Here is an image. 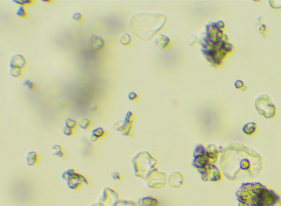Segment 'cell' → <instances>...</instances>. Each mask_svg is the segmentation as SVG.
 Here are the masks:
<instances>
[{"instance_id":"38","label":"cell","mask_w":281,"mask_h":206,"mask_svg":"<svg viewBox=\"0 0 281 206\" xmlns=\"http://www.w3.org/2000/svg\"><path fill=\"white\" fill-rule=\"evenodd\" d=\"M42 2H45V3H51V2H53L52 0H42Z\"/></svg>"},{"instance_id":"19","label":"cell","mask_w":281,"mask_h":206,"mask_svg":"<svg viewBox=\"0 0 281 206\" xmlns=\"http://www.w3.org/2000/svg\"><path fill=\"white\" fill-rule=\"evenodd\" d=\"M91 134L95 135L96 137H98V139H100V138H102L103 137L105 136L106 133L103 128H101V127H98L96 128H94V130H92Z\"/></svg>"},{"instance_id":"33","label":"cell","mask_w":281,"mask_h":206,"mask_svg":"<svg viewBox=\"0 0 281 206\" xmlns=\"http://www.w3.org/2000/svg\"><path fill=\"white\" fill-rule=\"evenodd\" d=\"M131 130H132V125L129 126L126 129H124L123 131L122 132V134L125 135V136H129L130 135L131 133Z\"/></svg>"},{"instance_id":"31","label":"cell","mask_w":281,"mask_h":206,"mask_svg":"<svg viewBox=\"0 0 281 206\" xmlns=\"http://www.w3.org/2000/svg\"><path fill=\"white\" fill-rule=\"evenodd\" d=\"M128 98L129 100H131V101H134V100H137L139 98V95L136 93L134 92V91H131V92H129L128 94Z\"/></svg>"},{"instance_id":"27","label":"cell","mask_w":281,"mask_h":206,"mask_svg":"<svg viewBox=\"0 0 281 206\" xmlns=\"http://www.w3.org/2000/svg\"><path fill=\"white\" fill-rule=\"evenodd\" d=\"M269 3L273 9H281V0H271L269 1Z\"/></svg>"},{"instance_id":"8","label":"cell","mask_w":281,"mask_h":206,"mask_svg":"<svg viewBox=\"0 0 281 206\" xmlns=\"http://www.w3.org/2000/svg\"><path fill=\"white\" fill-rule=\"evenodd\" d=\"M219 151L214 144H210L206 149V156L210 164H214L219 158Z\"/></svg>"},{"instance_id":"12","label":"cell","mask_w":281,"mask_h":206,"mask_svg":"<svg viewBox=\"0 0 281 206\" xmlns=\"http://www.w3.org/2000/svg\"><path fill=\"white\" fill-rule=\"evenodd\" d=\"M155 45L161 49H165L167 48L170 44V39L169 37L163 34H159L157 38L155 41Z\"/></svg>"},{"instance_id":"26","label":"cell","mask_w":281,"mask_h":206,"mask_svg":"<svg viewBox=\"0 0 281 206\" xmlns=\"http://www.w3.org/2000/svg\"><path fill=\"white\" fill-rule=\"evenodd\" d=\"M256 25H257V26H258L259 30V32H261V34L262 35H264V34H265V32L266 31V29H267V27H266V25L265 24H264V23H262L261 21H258Z\"/></svg>"},{"instance_id":"3","label":"cell","mask_w":281,"mask_h":206,"mask_svg":"<svg viewBox=\"0 0 281 206\" xmlns=\"http://www.w3.org/2000/svg\"><path fill=\"white\" fill-rule=\"evenodd\" d=\"M134 161V170L136 172L139 173V177L146 179L151 172L150 170L157 164V161L153 158L147 152L139 153Z\"/></svg>"},{"instance_id":"41","label":"cell","mask_w":281,"mask_h":206,"mask_svg":"<svg viewBox=\"0 0 281 206\" xmlns=\"http://www.w3.org/2000/svg\"><path fill=\"white\" fill-rule=\"evenodd\" d=\"M280 206H281V202H280Z\"/></svg>"},{"instance_id":"11","label":"cell","mask_w":281,"mask_h":206,"mask_svg":"<svg viewBox=\"0 0 281 206\" xmlns=\"http://www.w3.org/2000/svg\"><path fill=\"white\" fill-rule=\"evenodd\" d=\"M168 182L169 185L174 188H179L183 184V175L179 172H173L170 175Z\"/></svg>"},{"instance_id":"40","label":"cell","mask_w":281,"mask_h":206,"mask_svg":"<svg viewBox=\"0 0 281 206\" xmlns=\"http://www.w3.org/2000/svg\"><path fill=\"white\" fill-rule=\"evenodd\" d=\"M238 206H247V205H241V204H238Z\"/></svg>"},{"instance_id":"17","label":"cell","mask_w":281,"mask_h":206,"mask_svg":"<svg viewBox=\"0 0 281 206\" xmlns=\"http://www.w3.org/2000/svg\"><path fill=\"white\" fill-rule=\"evenodd\" d=\"M77 124H78L79 126L82 128V129L87 130V129H88L89 126H91V121L88 119L81 118L79 119Z\"/></svg>"},{"instance_id":"25","label":"cell","mask_w":281,"mask_h":206,"mask_svg":"<svg viewBox=\"0 0 281 206\" xmlns=\"http://www.w3.org/2000/svg\"><path fill=\"white\" fill-rule=\"evenodd\" d=\"M75 174V171L74 170L72 169H70L67 170V171L64 172V173L62 175L63 178L64 179H70L71 177L74 176V175Z\"/></svg>"},{"instance_id":"36","label":"cell","mask_w":281,"mask_h":206,"mask_svg":"<svg viewBox=\"0 0 281 206\" xmlns=\"http://www.w3.org/2000/svg\"><path fill=\"white\" fill-rule=\"evenodd\" d=\"M111 176L114 179H120V178H121L120 173L117 172H113L111 174Z\"/></svg>"},{"instance_id":"18","label":"cell","mask_w":281,"mask_h":206,"mask_svg":"<svg viewBox=\"0 0 281 206\" xmlns=\"http://www.w3.org/2000/svg\"><path fill=\"white\" fill-rule=\"evenodd\" d=\"M120 42L124 46H129L131 44V38L129 34L125 33L122 35L120 38Z\"/></svg>"},{"instance_id":"6","label":"cell","mask_w":281,"mask_h":206,"mask_svg":"<svg viewBox=\"0 0 281 206\" xmlns=\"http://www.w3.org/2000/svg\"><path fill=\"white\" fill-rule=\"evenodd\" d=\"M208 164L209 163L206 156V149L202 144L197 145L193 153V166L198 170H200Z\"/></svg>"},{"instance_id":"39","label":"cell","mask_w":281,"mask_h":206,"mask_svg":"<svg viewBox=\"0 0 281 206\" xmlns=\"http://www.w3.org/2000/svg\"><path fill=\"white\" fill-rule=\"evenodd\" d=\"M242 91H246V90H247V87H246V86H244V87H243V88H242Z\"/></svg>"},{"instance_id":"21","label":"cell","mask_w":281,"mask_h":206,"mask_svg":"<svg viewBox=\"0 0 281 206\" xmlns=\"http://www.w3.org/2000/svg\"><path fill=\"white\" fill-rule=\"evenodd\" d=\"M16 15H17L18 17H20L21 18H26L28 17V13L26 10H25V8L24 6H20L18 7L17 11L16 13Z\"/></svg>"},{"instance_id":"9","label":"cell","mask_w":281,"mask_h":206,"mask_svg":"<svg viewBox=\"0 0 281 206\" xmlns=\"http://www.w3.org/2000/svg\"><path fill=\"white\" fill-rule=\"evenodd\" d=\"M89 46L90 50L92 51H101L104 47V41L102 38L97 36L91 37L89 39Z\"/></svg>"},{"instance_id":"20","label":"cell","mask_w":281,"mask_h":206,"mask_svg":"<svg viewBox=\"0 0 281 206\" xmlns=\"http://www.w3.org/2000/svg\"><path fill=\"white\" fill-rule=\"evenodd\" d=\"M10 74L15 78H19L23 75V69L16 67H10Z\"/></svg>"},{"instance_id":"4","label":"cell","mask_w":281,"mask_h":206,"mask_svg":"<svg viewBox=\"0 0 281 206\" xmlns=\"http://www.w3.org/2000/svg\"><path fill=\"white\" fill-rule=\"evenodd\" d=\"M254 106L258 113L264 118L271 119L275 115V105L267 95L263 94L257 98Z\"/></svg>"},{"instance_id":"7","label":"cell","mask_w":281,"mask_h":206,"mask_svg":"<svg viewBox=\"0 0 281 206\" xmlns=\"http://www.w3.org/2000/svg\"><path fill=\"white\" fill-rule=\"evenodd\" d=\"M148 185L150 188L158 189L164 186L166 184L167 177L164 173L155 171H152L148 176Z\"/></svg>"},{"instance_id":"13","label":"cell","mask_w":281,"mask_h":206,"mask_svg":"<svg viewBox=\"0 0 281 206\" xmlns=\"http://www.w3.org/2000/svg\"><path fill=\"white\" fill-rule=\"evenodd\" d=\"M38 158L39 156L36 152L35 151H30L27 154L26 156V163L27 164L32 167V166L35 165L38 162Z\"/></svg>"},{"instance_id":"32","label":"cell","mask_w":281,"mask_h":206,"mask_svg":"<svg viewBox=\"0 0 281 206\" xmlns=\"http://www.w3.org/2000/svg\"><path fill=\"white\" fill-rule=\"evenodd\" d=\"M215 24V27L216 29L218 30H223L225 27V23H224L222 20H219L217 22L214 23Z\"/></svg>"},{"instance_id":"5","label":"cell","mask_w":281,"mask_h":206,"mask_svg":"<svg viewBox=\"0 0 281 206\" xmlns=\"http://www.w3.org/2000/svg\"><path fill=\"white\" fill-rule=\"evenodd\" d=\"M201 178L205 182H218L221 179L220 170L214 164H208L202 169L198 170Z\"/></svg>"},{"instance_id":"34","label":"cell","mask_w":281,"mask_h":206,"mask_svg":"<svg viewBox=\"0 0 281 206\" xmlns=\"http://www.w3.org/2000/svg\"><path fill=\"white\" fill-rule=\"evenodd\" d=\"M198 41V37L196 36H193L189 39V40H188V43H189L190 46H194L195 44L197 43Z\"/></svg>"},{"instance_id":"10","label":"cell","mask_w":281,"mask_h":206,"mask_svg":"<svg viewBox=\"0 0 281 206\" xmlns=\"http://www.w3.org/2000/svg\"><path fill=\"white\" fill-rule=\"evenodd\" d=\"M26 59L20 54H15L11 57L10 61V67H16V68L23 69L26 66Z\"/></svg>"},{"instance_id":"23","label":"cell","mask_w":281,"mask_h":206,"mask_svg":"<svg viewBox=\"0 0 281 206\" xmlns=\"http://www.w3.org/2000/svg\"><path fill=\"white\" fill-rule=\"evenodd\" d=\"M133 117H134V114L132 113L131 111H128L125 114V118H124V122L126 123L127 125H131L133 123Z\"/></svg>"},{"instance_id":"22","label":"cell","mask_w":281,"mask_h":206,"mask_svg":"<svg viewBox=\"0 0 281 206\" xmlns=\"http://www.w3.org/2000/svg\"><path fill=\"white\" fill-rule=\"evenodd\" d=\"M65 125L66 127H68V128H72V129H74V128H75L77 127V122L75 120H74V119L68 118V119H67L65 120Z\"/></svg>"},{"instance_id":"37","label":"cell","mask_w":281,"mask_h":206,"mask_svg":"<svg viewBox=\"0 0 281 206\" xmlns=\"http://www.w3.org/2000/svg\"><path fill=\"white\" fill-rule=\"evenodd\" d=\"M90 140H91V141H93V142H96V141H97V140H98V137H96L95 135H91V136H90Z\"/></svg>"},{"instance_id":"28","label":"cell","mask_w":281,"mask_h":206,"mask_svg":"<svg viewBox=\"0 0 281 206\" xmlns=\"http://www.w3.org/2000/svg\"><path fill=\"white\" fill-rule=\"evenodd\" d=\"M72 19L76 22H82L84 20V17L80 13L75 12L72 14Z\"/></svg>"},{"instance_id":"1","label":"cell","mask_w":281,"mask_h":206,"mask_svg":"<svg viewBox=\"0 0 281 206\" xmlns=\"http://www.w3.org/2000/svg\"><path fill=\"white\" fill-rule=\"evenodd\" d=\"M260 155L242 145H233L221 151V170L229 180L254 177L261 170Z\"/></svg>"},{"instance_id":"30","label":"cell","mask_w":281,"mask_h":206,"mask_svg":"<svg viewBox=\"0 0 281 206\" xmlns=\"http://www.w3.org/2000/svg\"><path fill=\"white\" fill-rule=\"evenodd\" d=\"M234 86H235V88H237V89H242V88L244 87L245 84H244V82H243L242 80H240V79H238V80H236L235 81Z\"/></svg>"},{"instance_id":"15","label":"cell","mask_w":281,"mask_h":206,"mask_svg":"<svg viewBox=\"0 0 281 206\" xmlns=\"http://www.w3.org/2000/svg\"><path fill=\"white\" fill-rule=\"evenodd\" d=\"M139 204L141 206H158V201L153 197H146L139 200Z\"/></svg>"},{"instance_id":"2","label":"cell","mask_w":281,"mask_h":206,"mask_svg":"<svg viewBox=\"0 0 281 206\" xmlns=\"http://www.w3.org/2000/svg\"><path fill=\"white\" fill-rule=\"evenodd\" d=\"M238 204L247 206H274L280 197L261 183H244L235 193Z\"/></svg>"},{"instance_id":"29","label":"cell","mask_w":281,"mask_h":206,"mask_svg":"<svg viewBox=\"0 0 281 206\" xmlns=\"http://www.w3.org/2000/svg\"><path fill=\"white\" fill-rule=\"evenodd\" d=\"M62 130L63 134L66 135V136H72V135L74 134V131H73L72 128L66 127V126H65L64 128H63Z\"/></svg>"},{"instance_id":"24","label":"cell","mask_w":281,"mask_h":206,"mask_svg":"<svg viewBox=\"0 0 281 206\" xmlns=\"http://www.w3.org/2000/svg\"><path fill=\"white\" fill-rule=\"evenodd\" d=\"M13 2L23 6L31 5V4L35 3V1H33V0H13Z\"/></svg>"},{"instance_id":"14","label":"cell","mask_w":281,"mask_h":206,"mask_svg":"<svg viewBox=\"0 0 281 206\" xmlns=\"http://www.w3.org/2000/svg\"><path fill=\"white\" fill-rule=\"evenodd\" d=\"M242 130L245 134L247 135H251L256 132L257 124L254 122H248L243 126Z\"/></svg>"},{"instance_id":"35","label":"cell","mask_w":281,"mask_h":206,"mask_svg":"<svg viewBox=\"0 0 281 206\" xmlns=\"http://www.w3.org/2000/svg\"><path fill=\"white\" fill-rule=\"evenodd\" d=\"M24 86H26L27 88H29V89H31V90H33L35 88V85L34 84H33L31 81H25V82H24Z\"/></svg>"},{"instance_id":"16","label":"cell","mask_w":281,"mask_h":206,"mask_svg":"<svg viewBox=\"0 0 281 206\" xmlns=\"http://www.w3.org/2000/svg\"><path fill=\"white\" fill-rule=\"evenodd\" d=\"M51 149L53 151V154L54 156H58L59 158H63L65 156V153L63 150L62 147L59 144H54L51 147Z\"/></svg>"}]
</instances>
